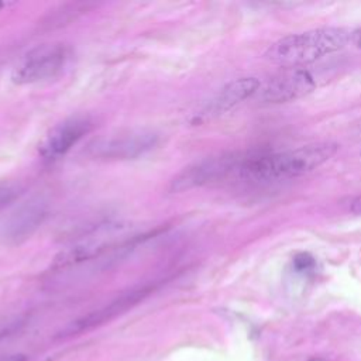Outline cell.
I'll return each instance as SVG.
<instances>
[{
	"label": "cell",
	"instance_id": "cell-1",
	"mask_svg": "<svg viewBox=\"0 0 361 361\" xmlns=\"http://www.w3.org/2000/svg\"><path fill=\"white\" fill-rule=\"evenodd\" d=\"M338 149L336 142L307 144L295 149L251 155L238 159L235 173L245 180H283L309 173L327 162Z\"/></svg>",
	"mask_w": 361,
	"mask_h": 361
},
{
	"label": "cell",
	"instance_id": "cell-2",
	"mask_svg": "<svg viewBox=\"0 0 361 361\" xmlns=\"http://www.w3.org/2000/svg\"><path fill=\"white\" fill-rule=\"evenodd\" d=\"M353 31L341 27H323L286 35L274 42L265 58L283 68H300L345 47Z\"/></svg>",
	"mask_w": 361,
	"mask_h": 361
},
{
	"label": "cell",
	"instance_id": "cell-3",
	"mask_svg": "<svg viewBox=\"0 0 361 361\" xmlns=\"http://www.w3.org/2000/svg\"><path fill=\"white\" fill-rule=\"evenodd\" d=\"M71 51L65 44H42L27 51L13 66L11 80L17 85H34L56 78L66 68Z\"/></svg>",
	"mask_w": 361,
	"mask_h": 361
},
{
	"label": "cell",
	"instance_id": "cell-4",
	"mask_svg": "<svg viewBox=\"0 0 361 361\" xmlns=\"http://www.w3.org/2000/svg\"><path fill=\"white\" fill-rule=\"evenodd\" d=\"M159 135L151 130H127L92 141L87 152L96 159H135L157 147Z\"/></svg>",
	"mask_w": 361,
	"mask_h": 361
},
{
	"label": "cell",
	"instance_id": "cell-5",
	"mask_svg": "<svg viewBox=\"0 0 361 361\" xmlns=\"http://www.w3.org/2000/svg\"><path fill=\"white\" fill-rule=\"evenodd\" d=\"M48 202L39 196L20 203L1 223L0 240L6 245H18L28 240L45 221Z\"/></svg>",
	"mask_w": 361,
	"mask_h": 361
},
{
	"label": "cell",
	"instance_id": "cell-6",
	"mask_svg": "<svg viewBox=\"0 0 361 361\" xmlns=\"http://www.w3.org/2000/svg\"><path fill=\"white\" fill-rule=\"evenodd\" d=\"M93 127L87 116H73L55 124L41 140L38 145L39 155L44 159L54 161L68 154Z\"/></svg>",
	"mask_w": 361,
	"mask_h": 361
},
{
	"label": "cell",
	"instance_id": "cell-7",
	"mask_svg": "<svg viewBox=\"0 0 361 361\" xmlns=\"http://www.w3.org/2000/svg\"><path fill=\"white\" fill-rule=\"evenodd\" d=\"M238 158L233 155H221L206 158L195 162L180 171L172 180L169 189L172 192H183L202 185L220 180L235 171Z\"/></svg>",
	"mask_w": 361,
	"mask_h": 361
},
{
	"label": "cell",
	"instance_id": "cell-8",
	"mask_svg": "<svg viewBox=\"0 0 361 361\" xmlns=\"http://www.w3.org/2000/svg\"><path fill=\"white\" fill-rule=\"evenodd\" d=\"M314 87L316 80L307 69L286 68L265 83L261 99L268 103H286L306 96Z\"/></svg>",
	"mask_w": 361,
	"mask_h": 361
},
{
	"label": "cell",
	"instance_id": "cell-9",
	"mask_svg": "<svg viewBox=\"0 0 361 361\" xmlns=\"http://www.w3.org/2000/svg\"><path fill=\"white\" fill-rule=\"evenodd\" d=\"M155 286H157V283L152 282V283H145V285H141L138 288H134V289L128 290L127 293L121 295L120 298H117L116 300L109 303L106 307L99 309V310L87 314L86 317H83L80 320H76L75 323H72L65 330V333L73 334V333H79V331L87 330L90 327L96 326V324H100V323L114 317L118 313L126 312L127 309H130L131 306H134L135 303L142 300L147 295H149V292H152L155 289Z\"/></svg>",
	"mask_w": 361,
	"mask_h": 361
},
{
	"label": "cell",
	"instance_id": "cell-10",
	"mask_svg": "<svg viewBox=\"0 0 361 361\" xmlns=\"http://www.w3.org/2000/svg\"><path fill=\"white\" fill-rule=\"evenodd\" d=\"M259 89V80L257 78H240L227 83L200 111L202 120L219 116L240 102L245 100Z\"/></svg>",
	"mask_w": 361,
	"mask_h": 361
},
{
	"label": "cell",
	"instance_id": "cell-11",
	"mask_svg": "<svg viewBox=\"0 0 361 361\" xmlns=\"http://www.w3.org/2000/svg\"><path fill=\"white\" fill-rule=\"evenodd\" d=\"M111 237H104L100 233L94 237H87L83 241H78L76 244L68 247L66 250H63L54 261L55 267H68V265H73L94 257H99L102 252H104L106 250H109V247L111 245L110 243Z\"/></svg>",
	"mask_w": 361,
	"mask_h": 361
},
{
	"label": "cell",
	"instance_id": "cell-12",
	"mask_svg": "<svg viewBox=\"0 0 361 361\" xmlns=\"http://www.w3.org/2000/svg\"><path fill=\"white\" fill-rule=\"evenodd\" d=\"M20 196V188L10 183H0V207Z\"/></svg>",
	"mask_w": 361,
	"mask_h": 361
},
{
	"label": "cell",
	"instance_id": "cell-13",
	"mask_svg": "<svg viewBox=\"0 0 361 361\" xmlns=\"http://www.w3.org/2000/svg\"><path fill=\"white\" fill-rule=\"evenodd\" d=\"M293 265L298 271H307L310 268H313L314 265V261L313 258L309 255V254H298L295 258H293Z\"/></svg>",
	"mask_w": 361,
	"mask_h": 361
},
{
	"label": "cell",
	"instance_id": "cell-14",
	"mask_svg": "<svg viewBox=\"0 0 361 361\" xmlns=\"http://www.w3.org/2000/svg\"><path fill=\"white\" fill-rule=\"evenodd\" d=\"M350 207H351V212H354L357 214H361V196H357L355 199H353Z\"/></svg>",
	"mask_w": 361,
	"mask_h": 361
},
{
	"label": "cell",
	"instance_id": "cell-15",
	"mask_svg": "<svg viewBox=\"0 0 361 361\" xmlns=\"http://www.w3.org/2000/svg\"><path fill=\"white\" fill-rule=\"evenodd\" d=\"M353 42L361 48V31H353Z\"/></svg>",
	"mask_w": 361,
	"mask_h": 361
},
{
	"label": "cell",
	"instance_id": "cell-16",
	"mask_svg": "<svg viewBox=\"0 0 361 361\" xmlns=\"http://www.w3.org/2000/svg\"><path fill=\"white\" fill-rule=\"evenodd\" d=\"M7 361H27V358L24 355H14V357L8 358Z\"/></svg>",
	"mask_w": 361,
	"mask_h": 361
},
{
	"label": "cell",
	"instance_id": "cell-17",
	"mask_svg": "<svg viewBox=\"0 0 361 361\" xmlns=\"http://www.w3.org/2000/svg\"><path fill=\"white\" fill-rule=\"evenodd\" d=\"M13 3H7V1H0V11L3 10V8H6V7H8V6H11Z\"/></svg>",
	"mask_w": 361,
	"mask_h": 361
},
{
	"label": "cell",
	"instance_id": "cell-18",
	"mask_svg": "<svg viewBox=\"0 0 361 361\" xmlns=\"http://www.w3.org/2000/svg\"><path fill=\"white\" fill-rule=\"evenodd\" d=\"M309 361H326V360H323V358H312Z\"/></svg>",
	"mask_w": 361,
	"mask_h": 361
},
{
	"label": "cell",
	"instance_id": "cell-19",
	"mask_svg": "<svg viewBox=\"0 0 361 361\" xmlns=\"http://www.w3.org/2000/svg\"><path fill=\"white\" fill-rule=\"evenodd\" d=\"M360 154H361V152H360Z\"/></svg>",
	"mask_w": 361,
	"mask_h": 361
}]
</instances>
